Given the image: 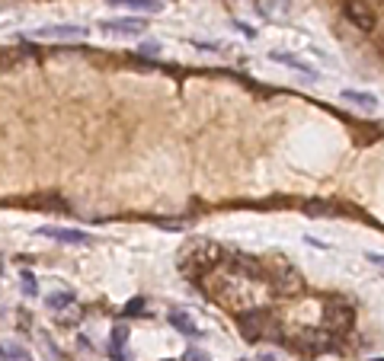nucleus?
<instances>
[{
    "label": "nucleus",
    "mask_w": 384,
    "mask_h": 361,
    "mask_svg": "<svg viewBox=\"0 0 384 361\" xmlns=\"http://www.w3.org/2000/svg\"><path fill=\"white\" fill-rule=\"evenodd\" d=\"M323 323H327L330 333H346L352 327V307L342 304V300H330L327 310H323Z\"/></svg>",
    "instance_id": "obj_3"
},
{
    "label": "nucleus",
    "mask_w": 384,
    "mask_h": 361,
    "mask_svg": "<svg viewBox=\"0 0 384 361\" xmlns=\"http://www.w3.org/2000/svg\"><path fill=\"white\" fill-rule=\"evenodd\" d=\"M259 361H282V358H275V355H259Z\"/></svg>",
    "instance_id": "obj_21"
},
{
    "label": "nucleus",
    "mask_w": 384,
    "mask_h": 361,
    "mask_svg": "<svg viewBox=\"0 0 384 361\" xmlns=\"http://www.w3.org/2000/svg\"><path fill=\"white\" fill-rule=\"evenodd\" d=\"M244 361H250V358H244Z\"/></svg>",
    "instance_id": "obj_25"
},
{
    "label": "nucleus",
    "mask_w": 384,
    "mask_h": 361,
    "mask_svg": "<svg viewBox=\"0 0 384 361\" xmlns=\"http://www.w3.org/2000/svg\"><path fill=\"white\" fill-rule=\"evenodd\" d=\"M0 272H4V262H0Z\"/></svg>",
    "instance_id": "obj_23"
},
{
    "label": "nucleus",
    "mask_w": 384,
    "mask_h": 361,
    "mask_svg": "<svg viewBox=\"0 0 384 361\" xmlns=\"http://www.w3.org/2000/svg\"><path fill=\"white\" fill-rule=\"evenodd\" d=\"M170 327H173V329H180V333L182 336H199V327H196V319H192V317H186V313H182V310H170Z\"/></svg>",
    "instance_id": "obj_10"
},
{
    "label": "nucleus",
    "mask_w": 384,
    "mask_h": 361,
    "mask_svg": "<svg viewBox=\"0 0 384 361\" xmlns=\"http://www.w3.org/2000/svg\"><path fill=\"white\" fill-rule=\"evenodd\" d=\"M340 99H342V103H349V106H356L359 112H375V109H378V96H375V93L342 90V93H340Z\"/></svg>",
    "instance_id": "obj_7"
},
{
    "label": "nucleus",
    "mask_w": 384,
    "mask_h": 361,
    "mask_svg": "<svg viewBox=\"0 0 384 361\" xmlns=\"http://www.w3.org/2000/svg\"><path fill=\"white\" fill-rule=\"evenodd\" d=\"M269 58L279 61V64H285V68H292V70H301V74L314 77V68H311L307 61H301V58H295V55H285V51H269Z\"/></svg>",
    "instance_id": "obj_11"
},
{
    "label": "nucleus",
    "mask_w": 384,
    "mask_h": 361,
    "mask_svg": "<svg viewBox=\"0 0 384 361\" xmlns=\"http://www.w3.org/2000/svg\"><path fill=\"white\" fill-rule=\"evenodd\" d=\"M112 358H116V361H132V355H128V346L112 348Z\"/></svg>",
    "instance_id": "obj_19"
},
{
    "label": "nucleus",
    "mask_w": 384,
    "mask_h": 361,
    "mask_svg": "<svg viewBox=\"0 0 384 361\" xmlns=\"http://www.w3.org/2000/svg\"><path fill=\"white\" fill-rule=\"evenodd\" d=\"M132 10H144V13H161V0H122Z\"/></svg>",
    "instance_id": "obj_13"
},
{
    "label": "nucleus",
    "mask_w": 384,
    "mask_h": 361,
    "mask_svg": "<svg viewBox=\"0 0 384 361\" xmlns=\"http://www.w3.org/2000/svg\"><path fill=\"white\" fill-rule=\"evenodd\" d=\"M371 361H384V358H371Z\"/></svg>",
    "instance_id": "obj_22"
},
{
    "label": "nucleus",
    "mask_w": 384,
    "mask_h": 361,
    "mask_svg": "<svg viewBox=\"0 0 384 361\" xmlns=\"http://www.w3.org/2000/svg\"><path fill=\"white\" fill-rule=\"evenodd\" d=\"M39 236H49L55 243H90V234L87 230H74V227H39Z\"/></svg>",
    "instance_id": "obj_5"
},
{
    "label": "nucleus",
    "mask_w": 384,
    "mask_h": 361,
    "mask_svg": "<svg viewBox=\"0 0 384 361\" xmlns=\"http://www.w3.org/2000/svg\"><path fill=\"white\" fill-rule=\"evenodd\" d=\"M87 35H90L87 26H42L32 32V39H87Z\"/></svg>",
    "instance_id": "obj_6"
},
{
    "label": "nucleus",
    "mask_w": 384,
    "mask_h": 361,
    "mask_svg": "<svg viewBox=\"0 0 384 361\" xmlns=\"http://www.w3.org/2000/svg\"><path fill=\"white\" fill-rule=\"evenodd\" d=\"M20 281H23V294H26V298H35V294H39V285H35L32 272H20Z\"/></svg>",
    "instance_id": "obj_14"
},
{
    "label": "nucleus",
    "mask_w": 384,
    "mask_h": 361,
    "mask_svg": "<svg viewBox=\"0 0 384 361\" xmlns=\"http://www.w3.org/2000/svg\"><path fill=\"white\" fill-rule=\"evenodd\" d=\"M138 313H144V300H141V298L128 300V304H125V317H138Z\"/></svg>",
    "instance_id": "obj_16"
},
{
    "label": "nucleus",
    "mask_w": 384,
    "mask_h": 361,
    "mask_svg": "<svg viewBox=\"0 0 384 361\" xmlns=\"http://www.w3.org/2000/svg\"><path fill=\"white\" fill-rule=\"evenodd\" d=\"M45 304H49L55 313H61V310H68V307H74V294L70 291H55V294H49Z\"/></svg>",
    "instance_id": "obj_12"
},
{
    "label": "nucleus",
    "mask_w": 384,
    "mask_h": 361,
    "mask_svg": "<svg viewBox=\"0 0 384 361\" xmlns=\"http://www.w3.org/2000/svg\"><path fill=\"white\" fill-rule=\"evenodd\" d=\"M0 361H32V352H29L23 342L4 339L0 342Z\"/></svg>",
    "instance_id": "obj_9"
},
{
    "label": "nucleus",
    "mask_w": 384,
    "mask_h": 361,
    "mask_svg": "<svg viewBox=\"0 0 384 361\" xmlns=\"http://www.w3.org/2000/svg\"><path fill=\"white\" fill-rule=\"evenodd\" d=\"M186 256L196 262V272H202V269H209V265L218 262V246L215 243H196V250H189Z\"/></svg>",
    "instance_id": "obj_8"
},
{
    "label": "nucleus",
    "mask_w": 384,
    "mask_h": 361,
    "mask_svg": "<svg viewBox=\"0 0 384 361\" xmlns=\"http://www.w3.org/2000/svg\"><path fill=\"white\" fill-rule=\"evenodd\" d=\"M128 336H132V333H128V327H122V323H119V327H112V348L128 346Z\"/></svg>",
    "instance_id": "obj_15"
},
{
    "label": "nucleus",
    "mask_w": 384,
    "mask_h": 361,
    "mask_svg": "<svg viewBox=\"0 0 384 361\" xmlns=\"http://www.w3.org/2000/svg\"><path fill=\"white\" fill-rule=\"evenodd\" d=\"M157 51H161V45H157V42H141L138 45V55H144V58H154Z\"/></svg>",
    "instance_id": "obj_17"
},
{
    "label": "nucleus",
    "mask_w": 384,
    "mask_h": 361,
    "mask_svg": "<svg viewBox=\"0 0 384 361\" xmlns=\"http://www.w3.org/2000/svg\"><path fill=\"white\" fill-rule=\"evenodd\" d=\"M266 323H269V313L266 310H247L244 317H240V336H244L247 342H256L259 336L266 333Z\"/></svg>",
    "instance_id": "obj_4"
},
{
    "label": "nucleus",
    "mask_w": 384,
    "mask_h": 361,
    "mask_svg": "<svg viewBox=\"0 0 384 361\" xmlns=\"http://www.w3.org/2000/svg\"><path fill=\"white\" fill-rule=\"evenodd\" d=\"M163 361H173V358H163Z\"/></svg>",
    "instance_id": "obj_24"
},
{
    "label": "nucleus",
    "mask_w": 384,
    "mask_h": 361,
    "mask_svg": "<svg viewBox=\"0 0 384 361\" xmlns=\"http://www.w3.org/2000/svg\"><path fill=\"white\" fill-rule=\"evenodd\" d=\"M182 358H186V361H211L209 355H205V352H199V348H189V352L182 355Z\"/></svg>",
    "instance_id": "obj_18"
},
{
    "label": "nucleus",
    "mask_w": 384,
    "mask_h": 361,
    "mask_svg": "<svg viewBox=\"0 0 384 361\" xmlns=\"http://www.w3.org/2000/svg\"><path fill=\"white\" fill-rule=\"evenodd\" d=\"M378 49L384 51V26H378Z\"/></svg>",
    "instance_id": "obj_20"
},
{
    "label": "nucleus",
    "mask_w": 384,
    "mask_h": 361,
    "mask_svg": "<svg viewBox=\"0 0 384 361\" xmlns=\"http://www.w3.org/2000/svg\"><path fill=\"white\" fill-rule=\"evenodd\" d=\"M99 26H103V32L116 35V39H141L147 23L138 20V16H122V20H106V23H99Z\"/></svg>",
    "instance_id": "obj_2"
},
{
    "label": "nucleus",
    "mask_w": 384,
    "mask_h": 361,
    "mask_svg": "<svg viewBox=\"0 0 384 361\" xmlns=\"http://www.w3.org/2000/svg\"><path fill=\"white\" fill-rule=\"evenodd\" d=\"M342 13H346V20L356 29H362V32L378 29V13L368 0H346V4H342Z\"/></svg>",
    "instance_id": "obj_1"
}]
</instances>
